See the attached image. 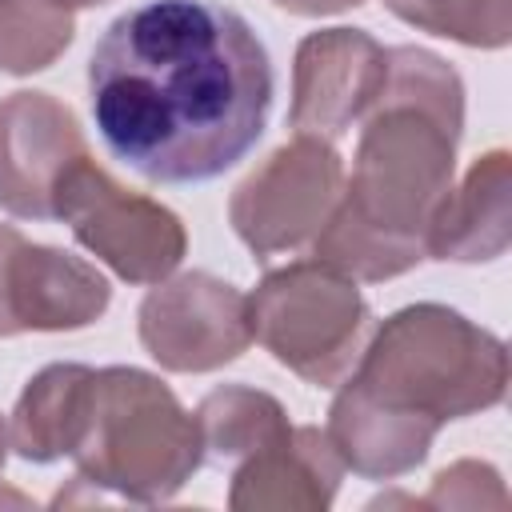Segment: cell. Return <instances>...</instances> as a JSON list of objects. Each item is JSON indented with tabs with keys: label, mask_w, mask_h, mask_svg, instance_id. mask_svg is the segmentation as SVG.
I'll list each match as a JSON object with an SVG mask.
<instances>
[{
	"label": "cell",
	"mask_w": 512,
	"mask_h": 512,
	"mask_svg": "<svg viewBox=\"0 0 512 512\" xmlns=\"http://www.w3.org/2000/svg\"><path fill=\"white\" fill-rule=\"evenodd\" d=\"M252 340H260L288 372L316 388L340 384L368 332L372 312L352 276L324 260H296L268 272L248 296Z\"/></svg>",
	"instance_id": "5"
},
{
	"label": "cell",
	"mask_w": 512,
	"mask_h": 512,
	"mask_svg": "<svg viewBox=\"0 0 512 512\" xmlns=\"http://www.w3.org/2000/svg\"><path fill=\"white\" fill-rule=\"evenodd\" d=\"M344 464L328 440V432L312 424H292L276 444L240 460L228 492V508L256 512V508H304L320 512L332 504L340 488Z\"/></svg>",
	"instance_id": "13"
},
{
	"label": "cell",
	"mask_w": 512,
	"mask_h": 512,
	"mask_svg": "<svg viewBox=\"0 0 512 512\" xmlns=\"http://www.w3.org/2000/svg\"><path fill=\"white\" fill-rule=\"evenodd\" d=\"M344 192V164L328 140L296 136L260 160L228 200L232 232L264 260L308 244Z\"/></svg>",
	"instance_id": "7"
},
{
	"label": "cell",
	"mask_w": 512,
	"mask_h": 512,
	"mask_svg": "<svg viewBox=\"0 0 512 512\" xmlns=\"http://www.w3.org/2000/svg\"><path fill=\"white\" fill-rule=\"evenodd\" d=\"M464 120H452L384 84L364 116L352 176L340 204L368 228L424 248V228L456 176V140Z\"/></svg>",
	"instance_id": "4"
},
{
	"label": "cell",
	"mask_w": 512,
	"mask_h": 512,
	"mask_svg": "<svg viewBox=\"0 0 512 512\" xmlns=\"http://www.w3.org/2000/svg\"><path fill=\"white\" fill-rule=\"evenodd\" d=\"M484 488H504L500 472L492 464H480V460H456L452 468L436 472V484L420 504H440V508H476V504L484 508V504H496V508H504V500L484 496Z\"/></svg>",
	"instance_id": "19"
},
{
	"label": "cell",
	"mask_w": 512,
	"mask_h": 512,
	"mask_svg": "<svg viewBox=\"0 0 512 512\" xmlns=\"http://www.w3.org/2000/svg\"><path fill=\"white\" fill-rule=\"evenodd\" d=\"M344 388L336 392L332 408H328V440L340 456L344 468H352L364 480H396L404 472H412L416 464H424L440 424L412 416V412H396L380 400H372L368 392H360L352 380H340Z\"/></svg>",
	"instance_id": "14"
},
{
	"label": "cell",
	"mask_w": 512,
	"mask_h": 512,
	"mask_svg": "<svg viewBox=\"0 0 512 512\" xmlns=\"http://www.w3.org/2000/svg\"><path fill=\"white\" fill-rule=\"evenodd\" d=\"M272 4L292 12V16H336V12L360 8L364 0H272Z\"/></svg>",
	"instance_id": "21"
},
{
	"label": "cell",
	"mask_w": 512,
	"mask_h": 512,
	"mask_svg": "<svg viewBox=\"0 0 512 512\" xmlns=\"http://www.w3.org/2000/svg\"><path fill=\"white\" fill-rule=\"evenodd\" d=\"M388 76V48L364 28H320L296 44L292 60V108L288 124L296 136L340 140L360 124Z\"/></svg>",
	"instance_id": "9"
},
{
	"label": "cell",
	"mask_w": 512,
	"mask_h": 512,
	"mask_svg": "<svg viewBox=\"0 0 512 512\" xmlns=\"http://www.w3.org/2000/svg\"><path fill=\"white\" fill-rule=\"evenodd\" d=\"M76 484L108 488L132 504L172 500L204 464L200 424L172 388L144 368H96Z\"/></svg>",
	"instance_id": "3"
},
{
	"label": "cell",
	"mask_w": 512,
	"mask_h": 512,
	"mask_svg": "<svg viewBox=\"0 0 512 512\" xmlns=\"http://www.w3.org/2000/svg\"><path fill=\"white\" fill-rule=\"evenodd\" d=\"M348 380L396 412L448 424L504 400L508 348L448 304H408L368 332Z\"/></svg>",
	"instance_id": "2"
},
{
	"label": "cell",
	"mask_w": 512,
	"mask_h": 512,
	"mask_svg": "<svg viewBox=\"0 0 512 512\" xmlns=\"http://www.w3.org/2000/svg\"><path fill=\"white\" fill-rule=\"evenodd\" d=\"M512 156L504 148L472 160L460 184H452L428 216L424 256L456 260V264H488L508 252L512 240Z\"/></svg>",
	"instance_id": "12"
},
{
	"label": "cell",
	"mask_w": 512,
	"mask_h": 512,
	"mask_svg": "<svg viewBox=\"0 0 512 512\" xmlns=\"http://www.w3.org/2000/svg\"><path fill=\"white\" fill-rule=\"evenodd\" d=\"M112 304L108 276L52 244L20 240L8 264V312L20 332H76L96 324Z\"/></svg>",
	"instance_id": "11"
},
{
	"label": "cell",
	"mask_w": 512,
	"mask_h": 512,
	"mask_svg": "<svg viewBox=\"0 0 512 512\" xmlns=\"http://www.w3.org/2000/svg\"><path fill=\"white\" fill-rule=\"evenodd\" d=\"M136 328L144 352L168 372H216L252 344L248 296L212 272H180L152 284Z\"/></svg>",
	"instance_id": "8"
},
{
	"label": "cell",
	"mask_w": 512,
	"mask_h": 512,
	"mask_svg": "<svg viewBox=\"0 0 512 512\" xmlns=\"http://www.w3.org/2000/svg\"><path fill=\"white\" fill-rule=\"evenodd\" d=\"M72 36L76 16L60 0H0V72H44Z\"/></svg>",
	"instance_id": "17"
},
{
	"label": "cell",
	"mask_w": 512,
	"mask_h": 512,
	"mask_svg": "<svg viewBox=\"0 0 512 512\" xmlns=\"http://www.w3.org/2000/svg\"><path fill=\"white\" fill-rule=\"evenodd\" d=\"M272 60L216 0L120 12L88 56V108L104 148L152 184H204L264 136Z\"/></svg>",
	"instance_id": "1"
},
{
	"label": "cell",
	"mask_w": 512,
	"mask_h": 512,
	"mask_svg": "<svg viewBox=\"0 0 512 512\" xmlns=\"http://www.w3.org/2000/svg\"><path fill=\"white\" fill-rule=\"evenodd\" d=\"M88 140L68 104L20 88L0 100V208L16 220H56V192Z\"/></svg>",
	"instance_id": "10"
},
{
	"label": "cell",
	"mask_w": 512,
	"mask_h": 512,
	"mask_svg": "<svg viewBox=\"0 0 512 512\" xmlns=\"http://www.w3.org/2000/svg\"><path fill=\"white\" fill-rule=\"evenodd\" d=\"M20 240H24L20 228L0 224V336H16V324L8 312V264H12V252L20 248Z\"/></svg>",
	"instance_id": "20"
},
{
	"label": "cell",
	"mask_w": 512,
	"mask_h": 512,
	"mask_svg": "<svg viewBox=\"0 0 512 512\" xmlns=\"http://www.w3.org/2000/svg\"><path fill=\"white\" fill-rule=\"evenodd\" d=\"M384 8L420 32L468 48H504L512 40V0H384Z\"/></svg>",
	"instance_id": "18"
},
{
	"label": "cell",
	"mask_w": 512,
	"mask_h": 512,
	"mask_svg": "<svg viewBox=\"0 0 512 512\" xmlns=\"http://www.w3.org/2000/svg\"><path fill=\"white\" fill-rule=\"evenodd\" d=\"M192 416L200 424L204 460H216V464H240L264 452L268 444H276L292 428L280 400L248 384L212 388Z\"/></svg>",
	"instance_id": "16"
},
{
	"label": "cell",
	"mask_w": 512,
	"mask_h": 512,
	"mask_svg": "<svg viewBox=\"0 0 512 512\" xmlns=\"http://www.w3.org/2000/svg\"><path fill=\"white\" fill-rule=\"evenodd\" d=\"M64 8H96V4H108V0H60Z\"/></svg>",
	"instance_id": "23"
},
{
	"label": "cell",
	"mask_w": 512,
	"mask_h": 512,
	"mask_svg": "<svg viewBox=\"0 0 512 512\" xmlns=\"http://www.w3.org/2000/svg\"><path fill=\"white\" fill-rule=\"evenodd\" d=\"M56 220H64L84 252L108 264L128 284H160L188 252V232L172 208L116 184L92 156H84L56 192Z\"/></svg>",
	"instance_id": "6"
},
{
	"label": "cell",
	"mask_w": 512,
	"mask_h": 512,
	"mask_svg": "<svg viewBox=\"0 0 512 512\" xmlns=\"http://www.w3.org/2000/svg\"><path fill=\"white\" fill-rule=\"evenodd\" d=\"M92 376L96 368L88 364H48L24 384L8 420V444L20 460L52 464L80 448L88 428Z\"/></svg>",
	"instance_id": "15"
},
{
	"label": "cell",
	"mask_w": 512,
	"mask_h": 512,
	"mask_svg": "<svg viewBox=\"0 0 512 512\" xmlns=\"http://www.w3.org/2000/svg\"><path fill=\"white\" fill-rule=\"evenodd\" d=\"M8 424H4V416H0V472H4V460H8Z\"/></svg>",
	"instance_id": "22"
}]
</instances>
